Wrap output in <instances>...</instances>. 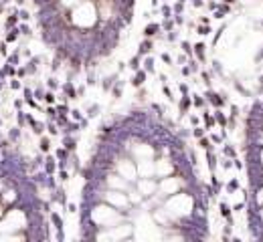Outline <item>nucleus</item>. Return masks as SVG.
Listing matches in <instances>:
<instances>
[{"label": "nucleus", "mask_w": 263, "mask_h": 242, "mask_svg": "<svg viewBox=\"0 0 263 242\" xmlns=\"http://www.w3.org/2000/svg\"><path fill=\"white\" fill-rule=\"evenodd\" d=\"M172 26H174V22H172V20L168 18V20L164 22V28H166V30H172Z\"/></svg>", "instance_id": "f3484780"}, {"label": "nucleus", "mask_w": 263, "mask_h": 242, "mask_svg": "<svg viewBox=\"0 0 263 242\" xmlns=\"http://www.w3.org/2000/svg\"><path fill=\"white\" fill-rule=\"evenodd\" d=\"M182 48H184L186 55H190V44H188V42H182Z\"/></svg>", "instance_id": "412c9836"}, {"label": "nucleus", "mask_w": 263, "mask_h": 242, "mask_svg": "<svg viewBox=\"0 0 263 242\" xmlns=\"http://www.w3.org/2000/svg\"><path fill=\"white\" fill-rule=\"evenodd\" d=\"M209 32H211L209 24H207V26H200V28H198V35H209Z\"/></svg>", "instance_id": "2eb2a0df"}, {"label": "nucleus", "mask_w": 263, "mask_h": 242, "mask_svg": "<svg viewBox=\"0 0 263 242\" xmlns=\"http://www.w3.org/2000/svg\"><path fill=\"white\" fill-rule=\"evenodd\" d=\"M188 107H190V97H186V95H184V97H182V101H180V111L184 113Z\"/></svg>", "instance_id": "39448f33"}, {"label": "nucleus", "mask_w": 263, "mask_h": 242, "mask_svg": "<svg viewBox=\"0 0 263 242\" xmlns=\"http://www.w3.org/2000/svg\"><path fill=\"white\" fill-rule=\"evenodd\" d=\"M20 32H22V35H31V28H29V26H20Z\"/></svg>", "instance_id": "4be33fe9"}, {"label": "nucleus", "mask_w": 263, "mask_h": 242, "mask_svg": "<svg viewBox=\"0 0 263 242\" xmlns=\"http://www.w3.org/2000/svg\"><path fill=\"white\" fill-rule=\"evenodd\" d=\"M194 50H196L198 59H200V61H205V44H202V42H198V44L194 46Z\"/></svg>", "instance_id": "20e7f679"}, {"label": "nucleus", "mask_w": 263, "mask_h": 242, "mask_svg": "<svg viewBox=\"0 0 263 242\" xmlns=\"http://www.w3.org/2000/svg\"><path fill=\"white\" fill-rule=\"evenodd\" d=\"M49 147H51L49 137H43V139H41V149H43V151H49Z\"/></svg>", "instance_id": "1a4fd4ad"}, {"label": "nucleus", "mask_w": 263, "mask_h": 242, "mask_svg": "<svg viewBox=\"0 0 263 242\" xmlns=\"http://www.w3.org/2000/svg\"><path fill=\"white\" fill-rule=\"evenodd\" d=\"M217 121H219L221 125H227V119H225V115H223L221 111H217Z\"/></svg>", "instance_id": "4468645a"}, {"label": "nucleus", "mask_w": 263, "mask_h": 242, "mask_svg": "<svg viewBox=\"0 0 263 242\" xmlns=\"http://www.w3.org/2000/svg\"><path fill=\"white\" fill-rule=\"evenodd\" d=\"M138 63H140V59H138V57H136V59H132L130 67H132V69H138Z\"/></svg>", "instance_id": "6ab92c4d"}, {"label": "nucleus", "mask_w": 263, "mask_h": 242, "mask_svg": "<svg viewBox=\"0 0 263 242\" xmlns=\"http://www.w3.org/2000/svg\"><path fill=\"white\" fill-rule=\"evenodd\" d=\"M202 133H205V131H202L200 127H196V129H194V135H196V137H202Z\"/></svg>", "instance_id": "b1692460"}, {"label": "nucleus", "mask_w": 263, "mask_h": 242, "mask_svg": "<svg viewBox=\"0 0 263 242\" xmlns=\"http://www.w3.org/2000/svg\"><path fill=\"white\" fill-rule=\"evenodd\" d=\"M150 48H152V42H150V40H146V42H144V44L140 46V55H146V53H148Z\"/></svg>", "instance_id": "0eeeda50"}, {"label": "nucleus", "mask_w": 263, "mask_h": 242, "mask_svg": "<svg viewBox=\"0 0 263 242\" xmlns=\"http://www.w3.org/2000/svg\"><path fill=\"white\" fill-rule=\"evenodd\" d=\"M223 2H225V4H233L235 0H223Z\"/></svg>", "instance_id": "c756f323"}, {"label": "nucleus", "mask_w": 263, "mask_h": 242, "mask_svg": "<svg viewBox=\"0 0 263 242\" xmlns=\"http://www.w3.org/2000/svg\"><path fill=\"white\" fill-rule=\"evenodd\" d=\"M12 24H16V18H14V16H10V18L6 20V26H12Z\"/></svg>", "instance_id": "aec40b11"}, {"label": "nucleus", "mask_w": 263, "mask_h": 242, "mask_svg": "<svg viewBox=\"0 0 263 242\" xmlns=\"http://www.w3.org/2000/svg\"><path fill=\"white\" fill-rule=\"evenodd\" d=\"M194 103H196V105H198V107H200V105H202V103H205V101H202V99H200V97H198V95H196V97H194Z\"/></svg>", "instance_id": "393cba45"}, {"label": "nucleus", "mask_w": 263, "mask_h": 242, "mask_svg": "<svg viewBox=\"0 0 263 242\" xmlns=\"http://www.w3.org/2000/svg\"><path fill=\"white\" fill-rule=\"evenodd\" d=\"M158 30H160L158 24H148V26H146V37H152V35H156Z\"/></svg>", "instance_id": "7ed1b4c3"}, {"label": "nucleus", "mask_w": 263, "mask_h": 242, "mask_svg": "<svg viewBox=\"0 0 263 242\" xmlns=\"http://www.w3.org/2000/svg\"><path fill=\"white\" fill-rule=\"evenodd\" d=\"M53 222H55V228H59V230L63 228V220H61L57 214H53Z\"/></svg>", "instance_id": "9b49d317"}, {"label": "nucleus", "mask_w": 263, "mask_h": 242, "mask_svg": "<svg viewBox=\"0 0 263 242\" xmlns=\"http://www.w3.org/2000/svg\"><path fill=\"white\" fill-rule=\"evenodd\" d=\"M225 153L231 156V158H235V149H233V147H225Z\"/></svg>", "instance_id": "a211bd4d"}, {"label": "nucleus", "mask_w": 263, "mask_h": 242, "mask_svg": "<svg viewBox=\"0 0 263 242\" xmlns=\"http://www.w3.org/2000/svg\"><path fill=\"white\" fill-rule=\"evenodd\" d=\"M97 111H99V105H91V107L87 109V117H95Z\"/></svg>", "instance_id": "6e6552de"}, {"label": "nucleus", "mask_w": 263, "mask_h": 242, "mask_svg": "<svg viewBox=\"0 0 263 242\" xmlns=\"http://www.w3.org/2000/svg\"><path fill=\"white\" fill-rule=\"evenodd\" d=\"M16 39H18V30H10V32L6 35V40H8V42H12V40H16Z\"/></svg>", "instance_id": "9d476101"}, {"label": "nucleus", "mask_w": 263, "mask_h": 242, "mask_svg": "<svg viewBox=\"0 0 263 242\" xmlns=\"http://www.w3.org/2000/svg\"><path fill=\"white\" fill-rule=\"evenodd\" d=\"M146 71H154V59H146Z\"/></svg>", "instance_id": "ddd939ff"}, {"label": "nucleus", "mask_w": 263, "mask_h": 242, "mask_svg": "<svg viewBox=\"0 0 263 242\" xmlns=\"http://www.w3.org/2000/svg\"><path fill=\"white\" fill-rule=\"evenodd\" d=\"M233 161H235V163H233V165H235V167H237V169H241V167H243V163H241V161H239V160H233Z\"/></svg>", "instance_id": "a878e982"}, {"label": "nucleus", "mask_w": 263, "mask_h": 242, "mask_svg": "<svg viewBox=\"0 0 263 242\" xmlns=\"http://www.w3.org/2000/svg\"><path fill=\"white\" fill-rule=\"evenodd\" d=\"M20 18H24V20H26V18H29V12H26V10H22V12H20Z\"/></svg>", "instance_id": "cd10ccee"}, {"label": "nucleus", "mask_w": 263, "mask_h": 242, "mask_svg": "<svg viewBox=\"0 0 263 242\" xmlns=\"http://www.w3.org/2000/svg\"><path fill=\"white\" fill-rule=\"evenodd\" d=\"M144 81H146V73H144V71H140V73L134 77V81H132V83H134V87H140Z\"/></svg>", "instance_id": "f03ea898"}, {"label": "nucleus", "mask_w": 263, "mask_h": 242, "mask_svg": "<svg viewBox=\"0 0 263 242\" xmlns=\"http://www.w3.org/2000/svg\"><path fill=\"white\" fill-rule=\"evenodd\" d=\"M10 87H12V89H18V87H20V83H18V81H12V83H10Z\"/></svg>", "instance_id": "bb28decb"}, {"label": "nucleus", "mask_w": 263, "mask_h": 242, "mask_svg": "<svg viewBox=\"0 0 263 242\" xmlns=\"http://www.w3.org/2000/svg\"><path fill=\"white\" fill-rule=\"evenodd\" d=\"M45 99H47L49 103H53V101H55V95H53V93H47V97H45Z\"/></svg>", "instance_id": "5701e85b"}, {"label": "nucleus", "mask_w": 263, "mask_h": 242, "mask_svg": "<svg viewBox=\"0 0 263 242\" xmlns=\"http://www.w3.org/2000/svg\"><path fill=\"white\" fill-rule=\"evenodd\" d=\"M168 40H176V32H170V35H168Z\"/></svg>", "instance_id": "c85d7f7f"}, {"label": "nucleus", "mask_w": 263, "mask_h": 242, "mask_svg": "<svg viewBox=\"0 0 263 242\" xmlns=\"http://www.w3.org/2000/svg\"><path fill=\"white\" fill-rule=\"evenodd\" d=\"M200 147H205V149H211V141H209V139H200Z\"/></svg>", "instance_id": "dca6fc26"}, {"label": "nucleus", "mask_w": 263, "mask_h": 242, "mask_svg": "<svg viewBox=\"0 0 263 242\" xmlns=\"http://www.w3.org/2000/svg\"><path fill=\"white\" fill-rule=\"evenodd\" d=\"M207 97H209V101L213 103V105H217V107H223L227 101H225V97H221L219 93H213V91H209L207 93Z\"/></svg>", "instance_id": "f257e3e1"}, {"label": "nucleus", "mask_w": 263, "mask_h": 242, "mask_svg": "<svg viewBox=\"0 0 263 242\" xmlns=\"http://www.w3.org/2000/svg\"><path fill=\"white\" fill-rule=\"evenodd\" d=\"M221 216H225V218H231V208H229L227 204H221Z\"/></svg>", "instance_id": "423d86ee"}, {"label": "nucleus", "mask_w": 263, "mask_h": 242, "mask_svg": "<svg viewBox=\"0 0 263 242\" xmlns=\"http://www.w3.org/2000/svg\"><path fill=\"white\" fill-rule=\"evenodd\" d=\"M237 188H239V182H237V180H231V182H229V188H227V190H229V192H235Z\"/></svg>", "instance_id": "f8f14e48"}]
</instances>
